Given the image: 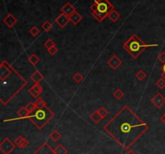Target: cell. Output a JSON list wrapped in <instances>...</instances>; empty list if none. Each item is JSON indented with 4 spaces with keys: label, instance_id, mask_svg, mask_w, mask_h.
Listing matches in <instances>:
<instances>
[{
    "label": "cell",
    "instance_id": "obj_16",
    "mask_svg": "<svg viewBox=\"0 0 165 154\" xmlns=\"http://www.w3.org/2000/svg\"><path fill=\"white\" fill-rule=\"evenodd\" d=\"M120 17H121L120 14H119V13L115 10V9L112 10V11L109 13V15H108L109 19H110L112 22H114V23H116V22L120 19Z\"/></svg>",
    "mask_w": 165,
    "mask_h": 154
},
{
    "label": "cell",
    "instance_id": "obj_14",
    "mask_svg": "<svg viewBox=\"0 0 165 154\" xmlns=\"http://www.w3.org/2000/svg\"><path fill=\"white\" fill-rule=\"evenodd\" d=\"M81 19H82V16L77 11L73 13L72 15L69 16V20L72 22L74 25H77L81 21Z\"/></svg>",
    "mask_w": 165,
    "mask_h": 154
},
{
    "label": "cell",
    "instance_id": "obj_21",
    "mask_svg": "<svg viewBox=\"0 0 165 154\" xmlns=\"http://www.w3.org/2000/svg\"><path fill=\"white\" fill-rule=\"evenodd\" d=\"M50 138H51L54 142H57L61 138V134L58 131L53 130L51 134H50Z\"/></svg>",
    "mask_w": 165,
    "mask_h": 154
},
{
    "label": "cell",
    "instance_id": "obj_1",
    "mask_svg": "<svg viewBox=\"0 0 165 154\" xmlns=\"http://www.w3.org/2000/svg\"><path fill=\"white\" fill-rule=\"evenodd\" d=\"M147 129V124L127 105L123 106L104 126V130L124 149H128Z\"/></svg>",
    "mask_w": 165,
    "mask_h": 154
},
{
    "label": "cell",
    "instance_id": "obj_20",
    "mask_svg": "<svg viewBox=\"0 0 165 154\" xmlns=\"http://www.w3.org/2000/svg\"><path fill=\"white\" fill-rule=\"evenodd\" d=\"M35 104H36V107L37 109H41V108L47 106L45 101L42 98H40V97H39L38 99H36V100L35 101Z\"/></svg>",
    "mask_w": 165,
    "mask_h": 154
},
{
    "label": "cell",
    "instance_id": "obj_3",
    "mask_svg": "<svg viewBox=\"0 0 165 154\" xmlns=\"http://www.w3.org/2000/svg\"><path fill=\"white\" fill-rule=\"evenodd\" d=\"M158 44H153V45H147L145 44L143 41L138 37L136 34L132 35L131 37L127 39L126 42L123 45V48L126 51L130 54V55L134 58L136 59L139 57L141 53L144 50L147 48L158 47Z\"/></svg>",
    "mask_w": 165,
    "mask_h": 154
},
{
    "label": "cell",
    "instance_id": "obj_27",
    "mask_svg": "<svg viewBox=\"0 0 165 154\" xmlns=\"http://www.w3.org/2000/svg\"><path fill=\"white\" fill-rule=\"evenodd\" d=\"M40 29H39L36 26H33L31 29L29 30V33L32 35L33 37H36L40 34Z\"/></svg>",
    "mask_w": 165,
    "mask_h": 154
},
{
    "label": "cell",
    "instance_id": "obj_26",
    "mask_svg": "<svg viewBox=\"0 0 165 154\" xmlns=\"http://www.w3.org/2000/svg\"><path fill=\"white\" fill-rule=\"evenodd\" d=\"M41 27H42L43 30L48 32L51 30L52 28H53V24H52L49 21V20H47V21H45V23L42 24V26H41Z\"/></svg>",
    "mask_w": 165,
    "mask_h": 154
},
{
    "label": "cell",
    "instance_id": "obj_39",
    "mask_svg": "<svg viewBox=\"0 0 165 154\" xmlns=\"http://www.w3.org/2000/svg\"><path fill=\"white\" fill-rule=\"evenodd\" d=\"M126 154H137V153H136V152H134L133 150H129Z\"/></svg>",
    "mask_w": 165,
    "mask_h": 154
},
{
    "label": "cell",
    "instance_id": "obj_32",
    "mask_svg": "<svg viewBox=\"0 0 165 154\" xmlns=\"http://www.w3.org/2000/svg\"><path fill=\"white\" fill-rule=\"evenodd\" d=\"M32 88L34 89L35 90H36V92L38 93L39 94H41L43 92V87L41 86H40L39 83H35V85L33 86H32Z\"/></svg>",
    "mask_w": 165,
    "mask_h": 154
},
{
    "label": "cell",
    "instance_id": "obj_23",
    "mask_svg": "<svg viewBox=\"0 0 165 154\" xmlns=\"http://www.w3.org/2000/svg\"><path fill=\"white\" fill-rule=\"evenodd\" d=\"M54 152L56 154H66L67 153V149L62 144H58V146H57L54 148Z\"/></svg>",
    "mask_w": 165,
    "mask_h": 154
},
{
    "label": "cell",
    "instance_id": "obj_35",
    "mask_svg": "<svg viewBox=\"0 0 165 154\" xmlns=\"http://www.w3.org/2000/svg\"><path fill=\"white\" fill-rule=\"evenodd\" d=\"M158 59H159V61L162 62L163 64L165 63V52H161L159 55L158 56Z\"/></svg>",
    "mask_w": 165,
    "mask_h": 154
},
{
    "label": "cell",
    "instance_id": "obj_22",
    "mask_svg": "<svg viewBox=\"0 0 165 154\" xmlns=\"http://www.w3.org/2000/svg\"><path fill=\"white\" fill-rule=\"evenodd\" d=\"M113 95L117 100H120L124 97V93L123 92V90H121V89H116V90H114V93H113Z\"/></svg>",
    "mask_w": 165,
    "mask_h": 154
},
{
    "label": "cell",
    "instance_id": "obj_9",
    "mask_svg": "<svg viewBox=\"0 0 165 154\" xmlns=\"http://www.w3.org/2000/svg\"><path fill=\"white\" fill-rule=\"evenodd\" d=\"M107 64L110 67H111V69H117L121 65L123 64V61L120 60V58H119V57L116 55H113L107 61Z\"/></svg>",
    "mask_w": 165,
    "mask_h": 154
},
{
    "label": "cell",
    "instance_id": "obj_38",
    "mask_svg": "<svg viewBox=\"0 0 165 154\" xmlns=\"http://www.w3.org/2000/svg\"><path fill=\"white\" fill-rule=\"evenodd\" d=\"M160 70L162 71V73H165V63H163L160 67Z\"/></svg>",
    "mask_w": 165,
    "mask_h": 154
},
{
    "label": "cell",
    "instance_id": "obj_33",
    "mask_svg": "<svg viewBox=\"0 0 165 154\" xmlns=\"http://www.w3.org/2000/svg\"><path fill=\"white\" fill-rule=\"evenodd\" d=\"M28 91H29V93H30V94H31V95H32V97H34V98H36V99H38L39 98V96H40V94H38V93L36 92V90H34V89H33V88H30L29 89V90H28Z\"/></svg>",
    "mask_w": 165,
    "mask_h": 154
},
{
    "label": "cell",
    "instance_id": "obj_2",
    "mask_svg": "<svg viewBox=\"0 0 165 154\" xmlns=\"http://www.w3.org/2000/svg\"><path fill=\"white\" fill-rule=\"evenodd\" d=\"M0 102L2 105L8 104L28 84V81L6 60L0 64Z\"/></svg>",
    "mask_w": 165,
    "mask_h": 154
},
{
    "label": "cell",
    "instance_id": "obj_25",
    "mask_svg": "<svg viewBox=\"0 0 165 154\" xmlns=\"http://www.w3.org/2000/svg\"><path fill=\"white\" fill-rule=\"evenodd\" d=\"M44 45H45V49H46L47 50H49L50 49H52L53 46H56V44L54 41H52L51 39H48V40L45 42Z\"/></svg>",
    "mask_w": 165,
    "mask_h": 154
},
{
    "label": "cell",
    "instance_id": "obj_10",
    "mask_svg": "<svg viewBox=\"0 0 165 154\" xmlns=\"http://www.w3.org/2000/svg\"><path fill=\"white\" fill-rule=\"evenodd\" d=\"M69 21V17H68L67 15H65V14H63V13H61V15H58V17L56 18L55 19L56 24H58V25L62 28H65Z\"/></svg>",
    "mask_w": 165,
    "mask_h": 154
},
{
    "label": "cell",
    "instance_id": "obj_5",
    "mask_svg": "<svg viewBox=\"0 0 165 154\" xmlns=\"http://www.w3.org/2000/svg\"><path fill=\"white\" fill-rule=\"evenodd\" d=\"M94 2L97 3V11L92 12V15L97 22L101 23L108 17L109 13L114 10V6L108 0H94Z\"/></svg>",
    "mask_w": 165,
    "mask_h": 154
},
{
    "label": "cell",
    "instance_id": "obj_15",
    "mask_svg": "<svg viewBox=\"0 0 165 154\" xmlns=\"http://www.w3.org/2000/svg\"><path fill=\"white\" fill-rule=\"evenodd\" d=\"M43 78H44V76L39 71H35L34 73L31 75V79L34 81L35 83H40L43 80Z\"/></svg>",
    "mask_w": 165,
    "mask_h": 154
},
{
    "label": "cell",
    "instance_id": "obj_36",
    "mask_svg": "<svg viewBox=\"0 0 165 154\" xmlns=\"http://www.w3.org/2000/svg\"><path fill=\"white\" fill-rule=\"evenodd\" d=\"M89 8H90V10H91L92 12H94V11H97V3H96L95 2H93V4L89 6Z\"/></svg>",
    "mask_w": 165,
    "mask_h": 154
},
{
    "label": "cell",
    "instance_id": "obj_40",
    "mask_svg": "<svg viewBox=\"0 0 165 154\" xmlns=\"http://www.w3.org/2000/svg\"><path fill=\"white\" fill-rule=\"evenodd\" d=\"M161 77L165 79V73H162V74H161Z\"/></svg>",
    "mask_w": 165,
    "mask_h": 154
},
{
    "label": "cell",
    "instance_id": "obj_7",
    "mask_svg": "<svg viewBox=\"0 0 165 154\" xmlns=\"http://www.w3.org/2000/svg\"><path fill=\"white\" fill-rule=\"evenodd\" d=\"M151 103H153L155 107L159 109L165 104V98L162 94L157 93V94H155V96L152 99H151Z\"/></svg>",
    "mask_w": 165,
    "mask_h": 154
},
{
    "label": "cell",
    "instance_id": "obj_18",
    "mask_svg": "<svg viewBox=\"0 0 165 154\" xmlns=\"http://www.w3.org/2000/svg\"><path fill=\"white\" fill-rule=\"evenodd\" d=\"M89 118H90V119H91L93 122L95 123V124H98V123H99L100 121L102 120V116H100L99 112H98V111H97V110H96V111H93V113L90 115Z\"/></svg>",
    "mask_w": 165,
    "mask_h": 154
},
{
    "label": "cell",
    "instance_id": "obj_4",
    "mask_svg": "<svg viewBox=\"0 0 165 154\" xmlns=\"http://www.w3.org/2000/svg\"><path fill=\"white\" fill-rule=\"evenodd\" d=\"M54 116L55 114L53 113V111L46 106L41 109L36 108L32 113L30 114L27 119L32 121L39 129H42Z\"/></svg>",
    "mask_w": 165,
    "mask_h": 154
},
{
    "label": "cell",
    "instance_id": "obj_11",
    "mask_svg": "<svg viewBox=\"0 0 165 154\" xmlns=\"http://www.w3.org/2000/svg\"><path fill=\"white\" fill-rule=\"evenodd\" d=\"M61 10V12L63 13V14H65V15H67L68 17H69L73 13L76 11V8H75L73 5L72 3H70L69 2H66L65 4L62 6Z\"/></svg>",
    "mask_w": 165,
    "mask_h": 154
},
{
    "label": "cell",
    "instance_id": "obj_8",
    "mask_svg": "<svg viewBox=\"0 0 165 154\" xmlns=\"http://www.w3.org/2000/svg\"><path fill=\"white\" fill-rule=\"evenodd\" d=\"M33 154H56L54 149L50 147L47 143L42 144L41 145L36 149Z\"/></svg>",
    "mask_w": 165,
    "mask_h": 154
},
{
    "label": "cell",
    "instance_id": "obj_28",
    "mask_svg": "<svg viewBox=\"0 0 165 154\" xmlns=\"http://www.w3.org/2000/svg\"><path fill=\"white\" fill-rule=\"evenodd\" d=\"M26 108L28 110V111L30 112V114L32 113L33 111H35V110L36 109V104H35V102H30L29 103H28V104L25 106Z\"/></svg>",
    "mask_w": 165,
    "mask_h": 154
},
{
    "label": "cell",
    "instance_id": "obj_6",
    "mask_svg": "<svg viewBox=\"0 0 165 154\" xmlns=\"http://www.w3.org/2000/svg\"><path fill=\"white\" fill-rule=\"evenodd\" d=\"M15 148V144H13L8 138H5L0 144V149L4 154H11Z\"/></svg>",
    "mask_w": 165,
    "mask_h": 154
},
{
    "label": "cell",
    "instance_id": "obj_17",
    "mask_svg": "<svg viewBox=\"0 0 165 154\" xmlns=\"http://www.w3.org/2000/svg\"><path fill=\"white\" fill-rule=\"evenodd\" d=\"M17 115L19 116V119H27L28 116L30 115V112L26 108V107H22L17 111Z\"/></svg>",
    "mask_w": 165,
    "mask_h": 154
},
{
    "label": "cell",
    "instance_id": "obj_29",
    "mask_svg": "<svg viewBox=\"0 0 165 154\" xmlns=\"http://www.w3.org/2000/svg\"><path fill=\"white\" fill-rule=\"evenodd\" d=\"M97 111H98V112H99V114H100V116H102V119H104V118H106V116H107L109 115L108 111H107V110H106V108H105V107H100L99 109L97 110Z\"/></svg>",
    "mask_w": 165,
    "mask_h": 154
},
{
    "label": "cell",
    "instance_id": "obj_13",
    "mask_svg": "<svg viewBox=\"0 0 165 154\" xmlns=\"http://www.w3.org/2000/svg\"><path fill=\"white\" fill-rule=\"evenodd\" d=\"M15 145H17L19 148H26V147L28 145L29 142H28V140L26 139L25 137L22 136H19L15 140Z\"/></svg>",
    "mask_w": 165,
    "mask_h": 154
},
{
    "label": "cell",
    "instance_id": "obj_37",
    "mask_svg": "<svg viewBox=\"0 0 165 154\" xmlns=\"http://www.w3.org/2000/svg\"><path fill=\"white\" fill-rule=\"evenodd\" d=\"M159 120H160L161 122L163 123V124H165V113L162 115V116H161L160 119H159Z\"/></svg>",
    "mask_w": 165,
    "mask_h": 154
},
{
    "label": "cell",
    "instance_id": "obj_34",
    "mask_svg": "<svg viewBox=\"0 0 165 154\" xmlns=\"http://www.w3.org/2000/svg\"><path fill=\"white\" fill-rule=\"evenodd\" d=\"M49 52V53L52 56H54L56 53H57V52H58V49L57 48V46H53L52 49H50L49 50H48Z\"/></svg>",
    "mask_w": 165,
    "mask_h": 154
},
{
    "label": "cell",
    "instance_id": "obj_19",
    "mask_svg": "<svg viewBox=\"0 0 165 154\" xmlns=\"http://www.w3.org/2000/svg\"><path fill=\"white\" fill-rule=\"evenodd\" d=\"M28 62H29L31 65H37L39 62H40V58H39L36 54L33 53L29 56V57H28Z\"/></svg>",
    "mask_w": 165,
    "mask_h": 154
},
{
    "label": "cell",
    "instance_id": "obj_30",
    "mask_svg": "<svg viewBox=\"0 0 165 154\" xmlns=\"http://www.w3.org/2000/svg\"><path fill=\"white\" fill-rule=\"evenodd\" d=\"M83 78H84V77H83L82 75L80 73H75V74L73 75V79L76 81L77 83H80V82H81V81L83 80Z\"/></svg>",
    "mask_w": 165,
    "mask_h": 154
},
{
    "label": "cell",
    "instance_id": "obj_24",
    "mask_svg": "<svg viewBox=\"0 0 165 154\" xmlns=\"http://www.w3.org/2000/svg\"><path fill=\"white\" fill-rule=\"evenodd\" d=\"M136 77H137L138 79L139 80V81H142L147 77V73H145V71L143 70V69H139V70L138 71L137 73H136Z\"/></svg>",
    "mask_w": 165,
    "mask_h": 154
},
{
    "label": "cell",
    "instance_id": "obj_31",
    "mask_svg": "<svg viewBox=\"0 0 165 154\" xmlns=\"http://www.w3.org/2000/svg\"><path fill=\"white\" fill-rule=\"evenodd\" d=\"M155 84L159 89H163L165 87V79L161 77L159 80H157Z\"/></svg>",
    "mask_w": 165,
    "mask_h": 154
},
{
    "label": "cell",
    "instance_id": "obj_12",
    "mask_svg": "<svg viewBox=\"0 0 165 154\" xmlns=\"http://www.w3.org/2000/svg\"><path fill=\"white\" fill-rule=\"evenodd\" d=\"M2 21L6 24L8 28H12L13 26H15V24L17 23V19L12 15L11 13H9L8 15H6L4 19H2Z\"/></svg>",
    "mask_w": 165,
    "mask_h": 154
}]
</instances>
